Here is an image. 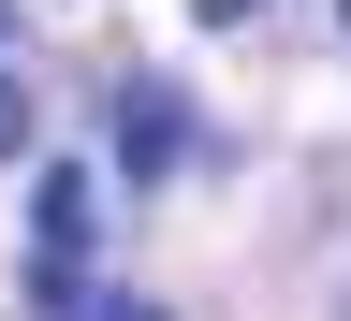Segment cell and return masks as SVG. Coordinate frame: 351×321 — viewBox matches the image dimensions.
Listing matches in <instances>:
<instances>
[{"label": "cell", "mask_w": 351, "mask_h": 321, "mask_svg": "<svg viewBox=\"0 0 351 321\" xmlns=\"http://www.w3.org/2000/svg\"><path fill=\"white\" fill-rule=\"evenodd\" d=\"M191 146H205V131H191V103H176L161 73H132V88H117V161H132V175L161 190V175L191 161Z\"/></svg>", "instance_id": "6da1fadb"}, {"label": "cell", "mask_w": 351, "mask_h": 321, "mask_svg": "<svg viewBox=\"0 0 351 321\" xmlns=\"http://www.w3.org/2000/svg\"><path fill=\"white\" fill-rule=\"evenodd\" d=\"M88 219H103V190H88L73 161H59V175H29V234H44V263H73V248H88Z\"/></svg>", "instance_id": "7a4b0ae2"}, {"label": "cell", "mask_w": 351, "mask_h": 321, "mask_svg": "<svg viewBox=\"0 0 351 321\" xmlns=\"http://www.w3.org/2000/svg\"><path fill=\"white\" fill-rule=\"evenodd\" d=\"M0 44H15V0H0Z\"/></svg>", "instance_id": "8992f818"}, {"label": "cell", "mask_w": 351, "mask_h": 321, "mask_svg": "<svg viewBox=\"0 0 351 321\" xmlns=\"http://www.w3.org/2000/svg\"><path fill=\"white\" fill-rule=\"evenodd\" d=\"M29 131H44V117H29V73L0 59V161H29Z\"/></svg>", "instance_id": "3957f363"}, {"label": "cell", "mask_w": 351, "mask_h": 321, "mask_svg": "<svg viewBox=\"0 0 351 321\" xmlns=\"http://www.w3.org/2000/svg\"><path fill=\"white\" fill-rule=\"evenodd\" d=\"M191 15H205V29H249V15H263V0H191Z\"/></svg>", "instance_id": "5b68a950"}, {"label": "cell", "mask_w": 351, "mask_h": 321, "mask_svg": "<svg viewBox=\"0 0 351 321\" xmlns=\"http://www.w3.org/2000/svg\"><path fill=\"white\" fill-rule=\"evenodd\" d=\"M59 321H161V307H103V292H73V278H59Z\"/></svg>", "instance_id": "277c9868"}, {"label": "cell", "mask_w": 351, "mask_h": 321, "mask_svg": "<svg viewBox=\"0 0 351 321\" xmlns=\"http://www.w3.org/2000/svg\"><path fill=\"white\" fill-rule=\"evenodd\" d=\"M337 15H351V0H337Z\"/></svg>", "instance_id": "52a82bcc"}]
</instances>
